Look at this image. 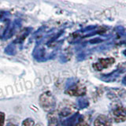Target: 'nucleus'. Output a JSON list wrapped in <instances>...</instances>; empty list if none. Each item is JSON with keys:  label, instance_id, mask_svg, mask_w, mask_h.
Returning <instances> with one entry per match:
<instances>
[{"label": "nucleus", "instance_id": "f8f14e48", "mask_svg": "<svg viewBox=\"0 0 126 126\" xmlns=\"http://www.w3.org/2000/svg\"><path fill=\"white\" fill-rule=\"evenodd\" d=\"M22 126H34L35 125V121L32 118H26L25 121L22 122Z\"/></svg>", "mask_w": 126, "mask_h": 126}, {"label": "nucleus", "instance_id": "2eb2a0df", "mask_svg": "<svg viewBox=\"0 0 126 126\" xmlns=\"http://www.w3.org/2000/svg\"><path fill=\"white\" fill-rule=\"evenodd\" d=\"M35 126H41V125H39V124H38V125H35Z\"/></svg>", "mask_w": 126, "mask_h": 126}, {"label": "nucleus", "instance_id": "0eeeda50", "mask_svg": "<svg viewBox=\"0 0 126 126\" xmlns=\"http://www.w3.org/2000/svg\"><path fill=\"white\" fill-rule=\"evenodd\" d=\"M94 126H112V121L105 115L98 116L94 122Z\"/></svg>", "mask_w": 126, "mask_h": 126}, {"label": "nucleus", "instance_id": "9b49d317", "mask_svg": "<svg viewBox=\"0 0 126 126\" xmlns=\"http://www.w3.org/2000/svg\"><path fill=\"white\" fill-rule=\"evenodd\" d=\"M5 53L8 55H14L17 53V48H16V44L14 43H10L5 48Z\"/></svg>", "mask_w": 126, "mask_h": 126}, {"label": "nucleus", "instance_id": "ddd939ff", "mask_svg": "<svg viewBox=\"0 0 126 126\" xmlns=\"http://www.w3.org/2000/svg\"><path fill=\"white\" fill-rule=\"evenodd\" d=\"M4 122H5V113L0 112V126H4Z\"/></svg>", "mask_w": 126, "mask_h": 126}, {"label": "nucleus", "instance_id": "4468645a", "mask_svg": "<svg viewBox=\"0 0 126 126\" xmlns=\"http://www.w3.org/2000/svg\"><path fill=\"white\" fill-rule=\"evenodd\" d=\"M76 126H90V125H89L88 123H87L86 121L81 120L80 121H79V123H78V124H77Z\"/></svg>", "mask_w": 126, "mask_h": 126}, {"label": "nucleus", "instance_id": "423d86ee", "mask_svg": "<svg viewBox=\"0 0 126 126\" xmlns=\"http://www.w3.org/2000/svg\"><path fill=\"white\" fill-rule=\"evenodd\" d=\"M115 60L113 58H101L99 59L97 62H95L93 65L94 69L95 70L100 71L102 70L103 69H106L110 67V65H112Z\"/></svg>", "mask_w": 126, "mask_h": 126}, {"label": "nucleus", "instance_id": "9d476101", "mask_svg": "<svg viewBox=\"0 0 126 126\" xmlns=\"http://www.w3.org/2000/svg\"><path fill=\"white\" fill-rule=\"evenodd\" d=\"M31 30H32L31 28H30V29H29V28H26V29H24V31L21 32V34L20 35L18 36V38L14 42V43H22L23 41L25 40V39L29 35Z\"/></svg>", "mask_w": 126, "mask_h": 126}, {"label": "nucleus", "instance_id": "f03ea898", "mask_svg": "<svg viewBox=\"0 0 126 126\" xmlns=\"http://www.w3.org/2000/svg\"><path fill=\"white\" fill-rule=\"evenodd\" d=\"M112 119L117 122H124L126 121V106H122L121 104H118L114 106L112 108L111 112H110Z\"/></svg>", "mask_w": 126, "mask_h": 126}, {"label": "nucleus", "instance_id": "1a4fd4ad", "mask_svg": "<svg viewBox=\"0 0 126 126\" xmlns=\"http://www.w3.org/2000/svg\"><path fill=\"white\" fill-rule=\"evenodd\" d=\"M47 118H48V126H59L58 118L54 112L49 113Z\"/></svg>", "mask_w": 126, "mask_h": 126}, {"label": "nucleus", "instance_id": "f257e3e1", "mask_svg": "<svg viewBox=\"0 0 126 126\" xmlns=\"http://www.w3.org/2000/svg\"><path fill=\"white\" fill-rule=\"evenodd\" d=\"M39 105L46 112H53L56 106V102L53 94L48 91L42 93L39 96Z\"/></svg>", "mask_w": 126, "mask_h": 126}, {"label": "nucleus", "instance_id": "7ed1b4c3", "mask_svg": "<svg viewBox=\"0 0 126 126\" xmlns=\"http://www.w3.org/2000/svg\"><path fill=\"white\" fill-rule=\"evenodd\" d=\"M87 92L86 88L80 84H77L70 86L65 91V94H68L72 96H82L84 95Z\"/></svg>", "mask_w": 126, "mask_h": 126}, {"label": "nucleus", "instance_id": "39448f33", "mask_svg": "<svg viewBox=\"0 0 126 126\" xmlns=\"http://www.w3.org/2000/svg\"><path fill=\"white\" fill-rule=\"evenodd\" d=\"M33 56L35 60H37L38 62H44L48 60V58H47V55L46 53V50L40 44H37L36 47H35L33 51Z\"/></svg>", "mask_w": 126, "mask_h": 126}, {"label": "nucleus", "instance_id": "6e6552de", "mask_svg": "<svg viewBox=\"0 0 126 126\" xmlns=\"http://www.w3.org/2000/svg\"><path fill=\"white\" fill-rule=\"evenodd\" d=\"M75 106L73 105H70V104H67L64 106H62V109L60 110L59 111V115L61 117H67L72 114L74 110H75Z\"/></svg>", "mask_w": 126, "mask_h": 126}, {"label": "nucleus", "instance_id": "20e7f679", "mask_svg": "<svg viewBox=\"0 0 126 126\" xmlns=\"http://www.w3.org/2000/svg\"><path fill=\"white\" fill-rule=\"evenodd\" d=\"M21 20H15V21L12 23L8 25L6 28L5 31L3 33V39H7L10 38L15 32V31H17L19 27H21Z\"/></svg>", "mask_w": 126, "mask_h": 126}]
</instances>
